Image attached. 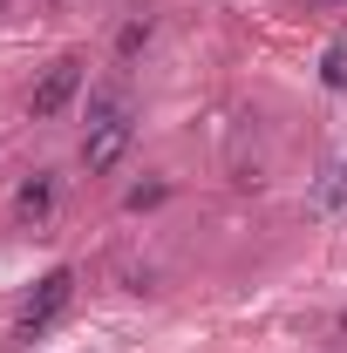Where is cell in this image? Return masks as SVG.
Wrapping results in <instances>:
<instances>
[{
    "mask_svg": "<svg viewBox=\"0 0 347 353\" xmlns=\"http://www.w3.org/2000/svg\"><path fill=\"white\" fill-rule=\"evenodd\" d=\"M164 197H171V183H164V176H150V183H136V190L123 197V204H130V211H157Z\"/></svg>",
    "mask_w": 347,
    "mask_h": 353,
    "instance_id": "obj_7",
    "label": "cell"
},
{
    "mask_svg": "<svg viewBox=\"0 0 347 353\" xmlns=\"http://www.w3.org/2000/svg\"><path fill=\"white\" fill-rule=\"evenodd\" d=\"M320 82H327V88H347V48L341 41L320 54Z\"/></svg>",
    "mask_w": 347,
    "mask_h": 353,
    "instance_id": "obj_8",
    "label": "cell"
},
{
    "mask_svg": "<svg viewBox=\"0 0 347 353\" xmlns=\"http://www.w3.org/2000/svg\"><path fill=\"white\" fill-rule=\"evenodd\" d=\"M150 34H157V21H150V14H130V21H123V28H116V61H123V68H130L136 54H143V48H150Z\"/></svg>",
    "mask_w": 347,
    "mask_h": 353,
    "instance_id": "obj_6",
    "label": "cell"
},
{
    "mask_svg": "<svg viewBox=\"0 0 347 353\" xmlns=\"http://www.w3.org/2000/svg\"><path fill=\"white\" fill-rule=\"evenodd\" d=\"M306 7H320V14H327V7H341V0H306Z\"/></svg>",
    "mask_w": 347,
    "mask_h": 353,
    "instance_id": "obj_9",
    "label": "cell"
},
{
    "mask_svg": "<svg viewBox=\"0 0 347 353\" xmlns=\"http://www.w3.org/2000/svg\"><path fill=\"white\" fill-rule=\"evenodd\" d=\"M334 333H341V340H347V312H341V326H334Z\"/></svg>",
    "mask_w": 347,
    "mask_h": 353,
    "instance_id": "obj_10",
    "label": "cell"
},
{
    "mask_svg": "<svg viewBox=\"0 0 347 353\" xmlns=\"http://www.w3.org/2000/svg\"><path fill=\"white\" fill-rule=\"evenodd\" d=\"M306 211H313V218H347V157H341V163H327V170L313 176Z\"/></svg>",
    "mask_w": 347,
    "mask_h": 353,
    "instance_id": "obj_5",
    "label": "cell"
},
{
    "mask_svg": "<svg viewBox=\"0 0 347 353\" xmlns=\"http://www.w3.org/2000/svg\"><path fill=\"white\" fill-rule=\"evenodd\" d=\"M68 299H75V272H68V265H55L41 285L21 299V312H14V340H35V333H48V326L68 312Z\"/></svg>",
    "mask_w": 347,
    "mask_h": 353,
    "instance_id": "obj_1",
    "label": "cell"
},
{
    "mask_svg": "<svg viewBox=\"0 0 347 353\" xmlns=\"http://www.w3.org/2000/svg\"><path fill=\"white\" fill-rule=\"evenodd\" d=\"M55 204H62V176L55 170H35L14 183V224L21 231H41L48 218H55Z\"/></svg>",
    "mask_w": 347,
    "mask_h": 353,
    "instance_id": "obj_4",
    "label": "cell"
},
{
    "mask_svg": "<svg viewBox=\"0 0 347 353\" xmlns=\"http://www.w3.org/2000/svg\"><path fill=\"white\" fill-rule=\"evenodd\" d=\"M75 95H82V54H55L41 68V82L28 88V116H35V123H55Z\"/></svg>",
    "mask_w": 347,
    "mask_h": 353,
    "instance_id": "obj_2",
    "label": "cell"
},
{
    "mask_svg": "<svg viewBox=\"0 0 347 353\" xmlns=\"http://www.w3.org/2000/svg\"><path fill=\"white\" fill-rule=\"evenodd\" d=\"M130 143H136V116H130V109L109 116V123H88V130H82V170L88 176H109L123 157H130Z\"/></svg>",
    "mask_w": 347,
    "mask_h": 353,
    "instance_id": "obj_3",
    "label": "cell"
}]
</instances>
